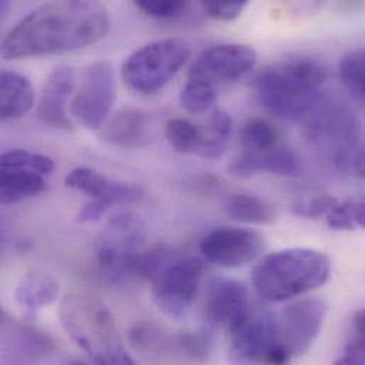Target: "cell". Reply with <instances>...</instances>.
<instances>
[{
  "label": "cell",
  "mask_w": 365,
  "mask_h": 365,
  "mask_svg": "<svg viewBox=\"0 0 365 365\" xmlns=\"http://www.w3.org/2000/svg\"><path fill=\"white\" fill-rule=\"evenodd\" d=\"M110 14L98 1L63 0L36 7L4 37L1 57L17 60L67 53L104 38Z\"/></svg>",
  "instance_id": "cell-1"
},
{
  "label": "cell",
  "mask_w": 365,
  "mask_h": 365,
  "mask_svg": "<svg viewBox=\"0 0 365 365\" xmlns=\"http://www.w3.org/2000/svg\"><path fill=\"white\" fill-rule=\"evenodd\" d=\"M327 80V68L316 58L293 57L263 68L255 78L260 104L273 115L306 120L322 100L320 88Z\"/></svg>",
  "instance_id": "cell-2"
},
{
  "label": "cell",
  "mask_w": 365,
  "mask_h": 365,
  "mask_svg": "<svg viewBox=\"0 0 365 365\" xmlns=\"http://www.w3.org/2000/svg\"><path fill=\"white\" fill-rule=\"evenodd\" d=\"M330 274L327 255L309 247H290L264 256L253 269L252 283L259 297L282 303L322 287Z\"/></svg>",
  "instance_id": "cell-3"
},
{
  "label": "cell",
  "mask_w": 365,
  "mask_h": 365,
  "mask_svg": "<svg viewBox=\"0 0 365 365\" xmlns=\"http://www.w3.org/2000/svg\"><path fill=\"white\" fill-rule=\"evenodd\" d=\"M58 316L63 327L96 365H138L127 353L108 309L87 294L63 299Z\"/></svg>",
  "instance_id": "cell-4"
},
{
  "label": "cell",
  "mask_w": 365,
  "mask_h": 365,
  "mask_svg": "<svg viewBox=\"0 0 365 365\" xmlns=\"http://www.w3.org/2000/svg\"><path fill=\"white\" fill-rule=\"evenodd\" d=\"M189 56L190 46L183 38L168 37L153 41L124 61L123 81L137 94H155L175 77Z\"/></svg>",
  "instance_id": "cell-5"
},
{
  "label": "cell",
  "mask_w": 365,
  "mask_h": 365,
  "mask_svg": "<svg viewBox=\"0 0 365 365\" xmlns=\"http://www.w3.org/2000/svg\"><path fill=\"white\" fill-rule=\"evenodd\" d=\"M306 121L310 138L324 147L336 167H346L351 161L360 135L356 113L341 101L322 98Z\"/></svg>",
  "instance_id": "cell-6"
},
{
  "label": "cell",
  "mask_w": 365,
  "mask_h": 365,
  "mask_svg": "<svg viewBox=\"0 0 365 365\" xmlns=\"http://www.w3.org/2000/svg\"><path fill=\"white\" fill-rule=\"evenodd\" d=\"M203 263L195 256H175L151 282V294L160 312L171 319L189 313L202 282Z\"/></svg>",
  "instance_id": "cell-7"
},
{
  "label": "cell",
  "mask_w": 365,
  "mask_h": 365,
  "mask_svg": "<svg viewBox=\"0 0 365 365\" xmlns=\"http://www.w3.org/2000/svg\"><path fill=\"white\" fill-rule=\"evenodd\" d=\"M115 98L114 67L110 61L101 60L84 68L70 110L81 125L98 130L106 123Z\"/></svg>",
  "instance_id": "cell-8"
},
{
  "label": "cell",
  "mask_w": 365,
  "mask_h": 365,
  "mask_svg": "<svg viewBox=\"0 0 365 365\" xmlns=\"http://www.w3.org/2000/svg\"><path fill=\"white\" fill-rule=\"evenodd\" d=\"M327 310L323 299L307 297L286 306L274 316L277 341L290 361L313 347L322 333Z\"/></svg>",
  "instance_id": "cell-9"
},
{
  "label": "cell",
  "mask_w": 365,
  "mask_h": 365,
  "mask_svg": "<svg viewBox=\"0 0 365 365\" xmlns=\"http://www.w3.org/2000/svg\"><path fill=\"white\" fill-rule=\"evenodd\" d=\"M229 361L232 365H287L290 359L276 336L274 316L253 314L230 336Z\"/></svg>",
  "instance_id": "cell-10"
},
{
  "label": "cell",
  "mask_w": 365,
  "mask_h": 365,
  "mask_svg": "<svg viewBox=\"0 0 365 365\" xmlns=\"http://www.w3.org/2000/svg\"><path fill=\"white\" fill-rule=\"evenodd\" d=\"M199 249L207 262L225 269H239L262 255L264 237L253 229L219 226L202 237Z\"/></svg>",
  "instance_id": "cell-11"
},
{
  "label": "cell",
  "mask_w": 365,
  "mask_h": 365,
  "mask_svg": "<svg viewBox=\"0 0 365 365\" xmlns=\"http://www.w3.org/2000/svg\"><path fill=\"white\" fill-rule=\"evenodd\" d=\"M257 61L255 48L246 44H217L203 50L190 64L187 78L212 86L233 83L253 70Z\"/></svg>",
  "instance_id": "cell-12"
},
{
  "label": "cell",
  "mask_w": 365,
  "mask_h": 365,
  "mask_svg": "<svg viewBox=\"0 0 365 365\" xmlns=\"http://www.w3.org/2000/svg\"><path fill=\"white\" fill-rule=\"evenodd\" d=\"M203 312L209 326L223 327L232 336L252 316L247 287L233 279H213L206 290Z\"/></svg>",
  "instance_id": "cell-13"
},
{
  "label": "cell",
  "mask_w": 365,
  "mask_h": 365,
  "mask_svg": "<svg viewBox=\"0 0 365 365\" xmlns=\"http://www.w3.org/2000/svg\"><path fill=\"white\" fill-rule=\"evenodd\" d=\"M76 87V73L70 66H57L48 74L37 103V117L46 125L70 130L67 103Z\"/></svg>",
  "instance_id": "cell-14"
},
{
  "label": "cell",
  "mask_w": 365,
  "mask_h": 365,
  "mask_svg": "<svg viewBox=\"0 0 365 365\" xmlns=\"http://www.w3.org/2000/svg\"><path fill=\"white\" fill-rule=\"evenodd\" d=\"M230 175L236 178H252L259 174H272L277 177H294L300 171L296 154L286 147L277 145L276 148L264 153L243 151L227 167Z\"/></svg>",
  "instance_id": "cell-15"
},
{
  "label": "cell",
  "mask_w": 365,
  "mask_h": 365,
  "mask_svg": "<svg viewBox=\"0 0 365 365\" xmlns=\"http://www.w3.org/2000/svg\"><path fill=\"white\" fill-rule=\"evenodd\" d=\"M100 138L124 150H138L150 143L148 115L138 108H124L100 130Z\"/></svg>",
  "instance_id": "cell-16"
},
{
  "label": "cell",
  "mask_w": 365,
  "mask_h": 365,
  "mask_svg": "<svg viewBox=\"0 0 365 365\" xmlns=\"http://www.w3.org/2000/svg\"><path fill=\"white\" fill-rule=\"evenodd\" d=\"M66 186L83 192L93 199H110L115 205L138 199L141 189L135 185L110 182L106 177L90 168H76L66 177Z\"/></svg>",
  "instance_id": "cell-17"
},
{
  "label": "cell",
  "mask_w": 365,
  "mask_h": 365,
  "mask_svg": "<svg viewBox=\"0 0 365 365\" xmlns=\"http://www.w3.org/2000/svg\"><path fill=\"white\" fill-rule=\"evenodd\" d=\"M60 296V283L51 274L41 270H30L19 280L14 297L17 304L29 314L51 306Z\"/></svg>",
  "instance_id": "cell-18"
},
{
  "label": "cell",
  "mask_w": 365,
  "mask_h": 365,
  "mask_svg": "<svg viewBox=\"0 0 365 365\" xmlns=\"http://www.w3.org/2000/svg\"><path fill=\"white\" fill-rule=\"evenodd\" d=\"M34 104V91L30 80L17 73L4 70L0 76V117L3 121L26 115Z\"/></svg>",
  "instance_id": "cell-19"
},
{
  "label": "cell",
  "mask_w": 365,
  "mask_h": 365,
  "mask_svg": "<svg viewBox=\"0 0 365 365\" xmlns=\"http://www.w3.org/2000/svg\"><path fill=\"white\" fill-rule=\"evenodd\" d=\"M44 189L46 181L31 170H1L0 200L3 205L17 203L37 196Z\"/></svg>",
  "instance_id": "cell-20"
},
{
  "label": "cell",
  "mask_w": 365,
  "mask_h": 365,
  "mask_svg": "<svg viewBox=\"0 0 365 365\" xmlns=\"http://www.w3.org/2000/svg\"><path fill=\"white\" fill-rule=\"evenodd\" d=\"M226 213L236 222L256 226L272 225L276 220L273 205L253 195H236L226 203Z\"/></svg>",
  "instance_id": "cell-21"
},
{
  "label": "cell",
  "mask_w": 365,
  "mask_h": 365,
  "mask_svg": "<svg viewBox=\"0 0 365 365\" xmlns=\"http://www.w3.org/2000/svg\"><path fill=\"white\" fill-rule=\"evenodd\" d=\"M233 133V120L230 114L223 110H215L212 113L207 131H203V141L197 151V155L207 160L220 158L230 141Z\"/></svg>",
  "instance_id": "cell-22"
},
{
  "label": "cell",
  "mask_w": 365,
  "mask_h": 365,
  "mask_svg": "<svg viewBox=\"0 0 365 365\" xmlns=\"http://www.w3.org/2000/svg\"><path fill=\"white\" fill-rule=\"evenodd\" d=\"M326 219L334 230H365V193L351 196L343 202L339 200Z\"/></svg>",
  "instance_id": "cell-23"
},
{
  "label": "cell",
  "mask_w": 365,
  "mask_h": 365,
  "mask_svg": "<svg viewBox=\"0 0 365 365\" xmlns=\"http://www.w3.org/2000/svg\"><path fill=\"white\" fill-rule=\"evenodd\" d=\"M165 137L177 153L197 154L203 141V130L189 120L174 118L165 127Z\"/></svg>",
  "instance_id": "cell-24"
},
{
  "label": "cell",
  "mask_w": 365,
  "mask_h": 365,
  "mask_svg": "<svg viewBox=\"0 0 365 365\" xmlns=\"http://www.w3.org/2000/svg\"><path fill=\"white\" fill-rule=\"evenodd\" d=\"M279 134L266 120L252 118L240 131V143L245 151L264 153L277 147Z\"/></svg>",
  "instance_id": "cell-25"
},
{
  "label": "cell",
  "mask_w": 365,
  "mask_h": 365,
  "mask_svg": "<svg viewBox=\"0 0 365 365\" xmlns=\"http://www.w3.org/2000/svg\"><path fill=\"white\" fill-rule=\"evenodd\" d=\"M216 87L203 81L187 78L180 94L183 108L190 114H203L209 111L216 101Z\"/></svg>",
  "instance_id": "cell-26"
},
{
  "label": "cell",
  "mask_w": 365,
  "mask_h": 365,
  "mask_svg": "<svg viewBox=\"0 0 365 365\" xmlns=\"http://www.w3.org/2000/svg\"><path fill=\"white\" fill-rule=\"evenodd\" d=\"M340 78L353 96L365 100V47L343 57Z\"/></svg>",
  "instance_id": "cell-27"
},
{
  "label": "cell",
  "mask_w": 365,
  "mask_h": 365,
  "mask_svg": "<svg viewBox=\"0 0 365 365\" xmlns=\"http://www.w3.org/2000/svg\"><path fill=\"white\" fill-rule=\"evenodd\" d=\"M1 170H31L40 175H48L54 171V161L43 154H34L26 150H11L0 158Z\"/></svg>",
  "instance_id": "cell-28"
},
{
  "label": "cell",
  "mask_w": 365,
  "mask_h": 365,
  "mask_svg": "<svg viewBox=\"0 0 365 365\" xmlns=\"http://www.w3.org/2000/svg\"><path fill=\"white\" fill-rule=\"evenodd\" d=\"M174 343L182 356L195 363H206L212 354V337L205 331L180 333Z\"/></svg>",
  "instance_id": "cell-29"
},
{
  "label": "cell",
  "mask_w": 365,
  "mask_h": 365,
  "mask_svg": "<svg viewBox=\"0 0 365 365\" xmlns=\"http://www.w3.org/2000/svg\"><path fill=\"white\" fill-rule=\"evenodd\" d=\"M135 6L150 17L170 20L182 17L189 3L182 0H137Z\"/></svg>",
  "instance_id": "cell-30"
},
{
  "label": "cell",
  "mask_w": 365,
  "mask_h": 365,
  "mask_svg": "<svg viewBox=\"0 0 365 365\" xmlns=\"http://www.w3.org/2000/svg\"><path fill=\"white\" fill-rule=\"evenodd\" d=\"M339 199L331 195H319L309 200H300L292 206V210L296 216L304 219H319L329 216L333 207L337 205Z\"/></svg>",
  "instance_id": "cell-31"
},
{
  "label": "cell",
  "mask_w": 365,
  "mask_h": 365,
  "mask_svg": "<svg viewBox=\"0 0 365 365\" xmlns=\"http://www.w3.org/2000/svg\"><path fill=\"white\" fill-rule=\"evenodd\" d=\"M246 6H247V1H239V0L202 1V9L207 16L217 20H223V21H230L237 19Z\"/></svg>",
  "instance_id": "cell-32"
},
{
  "label": "cell",
  "mask_w": 365,
  "mask_h": 365,
  "mask_svg": "<svg viewBox=\"0 0 365 365\" xmlns=\"http://www.w3.org/2000/svg\"><path fill=\"white\" fill-rule=\"evenodd\" d=\"M334 365H365V339L356 337L351 340Z\"/></svg>",
  "instance_id": "cell-33"
},
{
  "label": "cell",
  "mask_w": 365,
  "mask_h": 365,
  "mask_svg": "<svg viewBox=\"0 0 365 365\" xmlns=\"http://www.w3.org/2000/svg\"><path fill=\"white\" fill-rule=\"evenodd\" d=\"M353 327L357 331V337L365 339V309L357 312L353 319Z\"/></svg>",
  "instance_id": "cell-34"
},
{
  "label": "cell",
  "mask_w": 365,
  "mask_h": 365,
  "mask_svg": "<svg viewBox=\"0 0 365 365\" xmlns=\"http://www.w3.org/2000/svg\"><path fill=\"white\" fill-rule=\"evenodd\" d=\"M354 167H356V171L357 174L365 180V148L356 157L354 160Z\"/></svg>",
  "instance_id": "cell-35"
},
{
  "label": "cell",
  "mask_w": 365,
  "mask_h": 365,
  "mask_svg": "<svg viewBox=\"0 0 365 365\" xmlns=\"http://www.w3.org/2000/svg\"><path fill=\"white\" fill-rule=\"evenodd\" d=\"M71 365H87V364H83V363H74V364Z\"/></svg>",
  "instance_id": "cell-36"
}]
</instances>
